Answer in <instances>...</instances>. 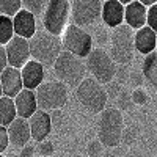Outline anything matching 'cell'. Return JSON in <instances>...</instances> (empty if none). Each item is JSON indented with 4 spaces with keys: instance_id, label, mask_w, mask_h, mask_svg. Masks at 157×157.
Returning <instances> with one entry per match:
<instances>
[{
    "instance_id": "cell-8",
    "label": "cell",
    "mask_w": 157,
    "mask_h": 157,
    "mask_svg": "<svg viewBox=\"0 0 157 157\" xmlns=\"http://www.w3.org/2000/svg\"><path fill=\"white\" fill-rule=\"evenodd\" d=\"M85 60H86L85 61L86 69L93 75V78H96L101 85L110 83L115 78L116 63L112 60V57L107 50H104L102 47L91 49V52L88 54V57Z\"/></svg>"
},
{
    "instance_id": "cell-34",
    "label": "cell",
    "mask_w": 157,
    "mask_h": 157,
    "mask_svg": "<svg viewBox=\"0 0 157 157\" xmlns=\"http://www.w3.org/2000/svg\"><path fill=\"white\" fill-rule=\"evenodd\" d=\"M118 2H121V3H123V5L126 6L127 3H132V2H134V0H118Z\"/></svg>"
},
{
    "instance_id": "cell-20",
    "label": "cell",
    "mask_w": 157,
    "mask_h": 157,
    "mask_svg": "<svg viewBox=\"0 0 157 157\" xmlns=\"http://www.w3.org/2000/svg\"><path fill=\"white\" fill-rule=\"evenodd\" d=\"M155 36H157V33L152 29H149L148 25L135 30L134 32L135 50L138 54H143V55H148L151 52H154L155 50Z\"/></svg>"
},
{
    "instance_id": "cell-25",
    "label": "cell",
    "mask_w": 157,
    "mask_h": 157,
    "mask_svg": "<svg viewBox=\"0 0 157 157\" xmlns=\"http://www.w3.org/2000/svg\"><path fill=\"white\" fill-rule=\"evenodd\" d=\"M49 0H22V8L29 10L30 13H33L35 16L41 14L44 11L46 5H47Z\"/></svg>"
},
{
    "instance_id": "cell-10",
    "label": "cell",
    "mask_w": 157,
    "mask_h": 157,
    "mask_svg": "<svg viewBox=\"0 0 157 157\" xmlns=\"http://www.w3.org/2000/svg\"><path fill=\"white\" fill-rule=\"evenodd\" d=\"M102 0H74L71 3L72 24L77 27H91L101 19Z\"/></svg>"
},
{
    "instance_id": "cell-23",
    "label": "cell",
    "mask_w": 157,
    "mask_h": 157,
    "mask_svg": "<svg viewBox=\"0 0 157 157\" xmlns=\"http://www.w3.org/2000/svg\"><path fill=\"white\" fill-rule=\"evenodd\" d=\"M14 36V29H13V19L8 16L0 14V46H6L8 41Z\"/></svg>"
},
{
    "instance_id": "cell-29",
    "label": "cell",
    "mask_w": 157,
    "mask_h": 157,
    "mask_svg": "<svg viewBox=\"0 0 157 157\" xmlns=\"http://www.w3.org/2000/svg\"><path fill=\"white\" fill-rule=\"evenodd\" d=\"M88 154L91 157H99L102 154V143L99 140H94L88 145Z\"/></svg>"
},
{
    "instance_id": "cell-24",
    "label": "cell",
    "mask_w": 157,
    "mask_h": 157,
    "mask_svg": "<svg viewBox=\"0 0 157 157\" xmlns=\"http://www.w3.org/2000/svg\"><path fill=\"white\" fill-rule=\"evenodd\" d=\"M22 10V0H0V14L14 17Z\"/></svg>"
},
{
    "instance_id": "cell-2",
    "label": "cell",
    "mask_w": 157,
    "mask_h": 157,
    "mask_svg": "<svg viewBox=\"0 0 157 157\" xmlns=\"http://www.w3.org/2000/svg\"><path fill=\"white\" fill-rule=\"evenodd\" d=\"M54 72L60 82H63L66 86L77 88L85 74H86V66L83 58L75 57L71 52L61 50V54L54 63Z\"/></svg>"
},
{
    "instance_id": "cell-11",
    "label": "cell",
    "mask_w": 157,
    "mask_h": 157,
    "mask_svg": "<svg viewBox=\"0 0 157 157\" xmlns=\"http://www.w3.org/2000/svg\"><path fill=\"white\" fill-rule=\"evenodd\" d=\"M5 50H6V58H8V66L21 69L29 60H32L29 39L25 38L14 35L5 46Z\"/></svg>"
},
{
    "instance_id": "cell-7",
    "label": "cell",
    "mask_w": 157,
    "mask_h": 157,
    "mask_svg": "<svg viewBox=\"0 0 157 157\" xmlns=\"http://www.w3.org/2000/svg\"><path fill=\"white\" fill-rule=\"evenodd\" d=\"M71 17V3L68 0H49L43 11V25L44 30L50 35L61 36L68 27Z\"/></svg>"
},
{
    "instance_id": "cell-36",
    "label": "cell",
    "mask_w": 157,
    "mask_h": 157,
    "mask_svg": "<svg viewBox=\"0 0 157 157\" xmlns=\"http://www.w3.org/2000/svg\"><path fill=\"white\" fill-rule=\"evenodd\" d=\"M155 52H157V36H155Z\"/></svg>"
},
{
    "instance_id": "cell-31",
    "label": "cell",
    "mask_w": 157,
    "mask_h": 157,
    "mask_svg": "<svg viewBox=\"0 0 157 157\" xmlns=\"http://www.w3.org/2000/svg\"><path fill=\"white\" fill-rule=\"evenodd\" d=\"M8 66V58H6V50L5 46H0V74L5 71V68Z\"/></svg>"
},
{
    "instance_id": "cell-37",
    "label": "cell",
    "mask_w": 157,
    "mask_h": 157,
    "mask_svg": "<svg viewBox=\"0 0 157 157\" xmlns=\"http://www.w3.org/2000/svg\"><path fill=\"white\" fill-rule=\"evenodd\" d=\"M0 157H3V155H2V154H0Z\"/></svg>"
},
{
    "instance_id": "cell-14",
    "label": "cell",
    "mask_w": 157,
    "mask_h": 157,
    "mask_svg": "<svg viewBox=\"0 0 157 157\" xmlns=\"http://www.w3.org/2000/svg\"><path fill=\"white\" fill-rule=\"evenodd\" d=\"M0 83H2L3 96H8V98L14 99L21 93V91L24 90L21 69L13 68V66H6L5 71L0 74Z\"/></svg>"
},
{
    "instance_id": "cell-5",
    "label": "cell",
    "mask_w": 157,
    "mask_h": 157,
    "mask_svg": "<svg viewBox=\"0 0 157 157\" xmlns=\"http://www.w3.org/2000/svg\"><path fill=\"white\" fill-rule=\"evenodd\" d=\"M35 96L38 109L50 113L54 110H60L68 102V86L60 80L43 82L35 90Z\"/></svg>"
},
{
    "instance_id": "cell-3",
    "label": "cell",
    "mask_w": 157,
    "mask_h": 157,
    "mask_svg": "<svg viewBox=\"0 0 157 157\" xmlns=\"http://www.w3.org/2000/svg\"><path fill=\"white\" fill-rule=\"evenodd\" d=\"M109 41H110L109 54L116 64H127L132 61L135 54V46H134V30L129 25L121 24L112 29Z\"/></svg>"
},
{
    "instance_id": "cell-13",
    "label": "cell",
    "mask_w": 157,
    "mask_h": 157,
    "mask_svg": "<svg viewBox=\"0 0 157 157\" xmlns=\"http://www.w3.org/2000/svg\"><path fill=\"white\" fill-rule=\"evenodd\" d=\"M6 129H8L10 145H13L14 148H24L25 145H29V141L32 140L30 124H29V120H25V118L17 116Z\"/></svg>"
},
{
    "instance_id": "cell-15",
    "label": "cell",
    "mask_w": 157,
    "mask_h": 157,
    "mask_svg": "<svg viewBox=\"0 0 157 157\" xmlns=\"http://www.w3.org/2000/svg\"><path fill=\"white\" fill-rule=\"evenodd\" d=\"M21 75H22L24 88L35 91L44 82V66L36 60H29L21 68Z\"/></svg>"
},
{
    "instance_id": "cell-12",
    "label": "cell",
    "mask_w": 157,
    "mask_h": 157,
    "mask_svg": "<svg viewBox=\"0 0 157 157\" xmlns=\"http://www.w3.org/2000/svg\"><path fill=\"white\" fill-rule=\"evenodd\" d=\"M29 124H30V134L32 140L35 141H44L52 132V120H50V113L44 110H36L30 118H29Z\"/></svg>"
},
{
    "instance_id": "cell-28",
    "label": "cell",
    "mask_w": 157,
    "mask_h": 157,
    "mask_svg": "<svg viewBox=\"0 0 157 157\" xmlns=\"http://www.w3.org/2000/svg\"><path fill=\"white\" fill-rule=\"evenodd\" d=\"M38 152L39 155H43V157H49L52 152H54V145H52L50 141H39V145H38Z\"/></svg>"
},
{
    "instance_id": "cell-33",
    "label": "cell",
    "mask_w": 157,
    "mask_h": 157,
    "mask_svg": "<svg viewBox=\"0 0 157 157\" xmlns=\"http://www.w3.org/2000/svg\"><path fill=\"white\" fill-rule=\"evenodd\" d=\"M138 2H140V3H143V5H145V6L148 8V6H151V5L157 3V0H138Z\"/></svg>"
},
{
    "instance_id": "cell-35",
    "label": "cell",
    "mask_w": 157,
    "mask_h": 157,
    "mask_svg": "<svg viewBox=\"0 0 157 157\" xmlns=\"http://www.w3.org/2000/svg\"><path fill=\"white\" fill-rule=\"evenodd\" d=\"M3 96V90H2V83H0V98Z\"/></svg>"
},
{
    "instance_id": "cell-6",
    "label": "cell",
    "mask_w": 157,
    "mask_h": 157,
    "mask_svg": "<svg viewBox=\"0 0 157 157\" xmlns=\"http://www.w3.org/2000/svg\"><path fill=\"white\" fill-rule=\"evenodd\" d=\"M77 99L91 113H101L107 105V91L93 77H85L75 88Z\"/></svg>"
},
{
    "instance_id": "cell-38",
    "label": "cell",
    "mask_w": 157,
    "mask_h": 157,
    "mask_svg": "<svg viewBox=\"0 0 157 157\" xmlns=\"http://www.w3.org/2000/svg\"><path fill=\"white\" fill-rule=\"evenodd\" d=\"M102 2H105V0H102Z\"/></svg>"
},
{
    "instance_id": "cell-9",
    "label": "cell",
    "mask_w": 157,
    "mask_h": 157,
    "mask_svg": "<svg viewBox=\"0 0 157 157\" xmlns=\"http://www.w3.org/2000/svg\"><path fill=\"white\" fill-rule=\"evenodd\" d=\"M60 38H61L63 50L71 52L78 58H86L91 49H93V38H91V35L82 27H77L74 24L68 25Z\"/></svg>"
},
{
    "instance_id": "cell-21",
    "label": "cell",
    "mask_w": 157,
    "mask_h": 157,
    "mask_svg": "<svg viewBox=\"0 0 157 157\" xmlns=\"http://www.w3.org/2000/svg\"><path fill=\"white\" fill-rule=\"evenodd\" d=\"M16 118H17V113H16L14 99L8 96H2L0 98V126L8 127Z\"/></svg>"
},
{
    "instance_id": "cell-27",
    "label": "cell",
    "mask_w": 157,
    "mask_h": 157,
    "mask_svg": "<svg viewBox=\"0 0 157 157\" xmlns=\"http://www.w3.org/2000/svg\"><path fill=\"white\" fill-rule=\"evenodd\" d=\"M10 146V138H8V129L5 126H0V154H3Z\"/></svg>"
},
{
    "instance_id": "cell-1",
    "label": "cell",
    "mask_w": 157,
    "mask_h": 157,
    "mask_svg": "<svg viewBox=\"0 0 157 157\" xmlns=\"http://www.w3.org/2000/svg\"><path fill=\"white\" fill-rule=\"evenodd\" d=\"M32 60H36L43 66H54L55 60L61 54V38L50 35L46 30H36L35 35L29 39Z\"/></svg>"
},
{
    "instance_id": "cell-30",
    "label": "cell",
    "mask_w": 157,
    "mask_h": 157,
    "mask_svg": "<svg viewBox=\"0 0 157 157\" xmlns=\"http://www.w3.org/2000/svg\"><path fill=\"white\" fill-rule=\"evenodd\" d=\"M134 138H135V132H134V129L132 127H124L123 130V137H121V141L126 143V145H132L134 143Z\"/></svg>"
},
{
    "instance_id": "cell-17",
    "label": "cell",
    "mask_w": 157,
    "mask_h": 157,
    "mask_svg": "<svg viewBox=\"0 0 157 157\" xmlns=\"http://www.w3.org/2000/svg\"><path fill=\"white\" fill-rule=\"evenodd\" d=\"M101 19L104 25L109 29H115L118 25L124 24V5L118 0H105L102 2Z\"/></svg>"
},
{
    "instance_id": "cell-18",
    "label": "cell",
    "mask_w": 157,
    "mask_h": 157,
    "mask_svg": "<svg viewBox=\"0 0 157 157\" xmlns=\"http://www.w3.org/2000/svg\"><path fill=\"white\" fill-rule=\"evenodd\" d=\"M146 13L148 8L140 3L138 0H134L132 3L124 6V24L129 25L132 30H138L146 25Z\"/></svg>"
},
{
    "instance_id": "cell-22",
    "label": "cell",
    "mask_w": 157,
    "mask_h": 157,
    "mask_svg": "<svg viewBox=\"0 0 157 157\" xmlns=\"http://www.w3.org/2000/svg\"><path fill=\"white\" fill-rule=\"evenodd\" d=\"M143 75L146 80L157 88V52H151V54L145 55L143 60Z\"/></svg>"
},
{
    "instance_id": "cell-26",
    "label": "cell",
    "mask_w": 157,
    "mask_h": 157,
    "mask_svg": "<svg viewBox=\"0 0 157 157\" xmlns=\"http://www.w3.org/2000/svg\"><path fill=\"white\" fill-rule=\"evenodd\" d=\"M146 25L157 33V3L148 6V13H146Z\"/></svg>"
},
{
    "instance_id": "cell-4",
    "label": "cell",
    "mask_w": 157,
    "mask_h": 157,
    "mask_svg": "<svg viewBox=\"0 0 157 157\" xmlns=\"http://www.w3.org/2000/svg\"><path fill=\"white\" fill-rule=\"evenodd\" d=\"M124 130V118L118 109H104L99 118L98 138L104 146L116 148L121 143Z\"/></svg>"
},
{
    "instance_id": "cell-32",
    "label": "cell",
    "mask_w": 157,
    "mask_h": 157,
    "mask_svg": "<svg viewBox=\"0 0 157 157\" xmlns=\"http://www.w3.org/2000/svg\"><path fill=\"white\" fill-rule=\"evenodd\" d=\"M35 155V148L30 145H25L24 148H21V157H33Z\"/></svg>"
},
{
    "instance_id": "cell-19",
    "label": "cell",
    "mask_w": 157,
    "mask_h": 157,
    "mask_svg": "<svg viewBox=\"0 0 157 157\" xmlns=\"http://www.w3.org/2000/svg\"><path fill=\"white\" fill-rule=\"evenodd\" d=\"M14 105H16V113H17V116L29 120V118L38 110L35 91L24 88L21 93L14 98Z\"/></svg>"
},
{
    "instance_id": "cell-16",
    "label": "cell",
    "mask_w": 157,
    "mask_h": 157,
    "mask_svg": "<svg viewBox=\"0 0 157 157\" xmlns=\"http://www.w3.org/2000/svg\"><path fill=\"white\" fill-rule=\"evenodd\" d=\"M13 29H14V35L30 39L35 32H36V16L29 10L22 8L17 14L13 17Z\"/></svg>"
}]
</instances>
